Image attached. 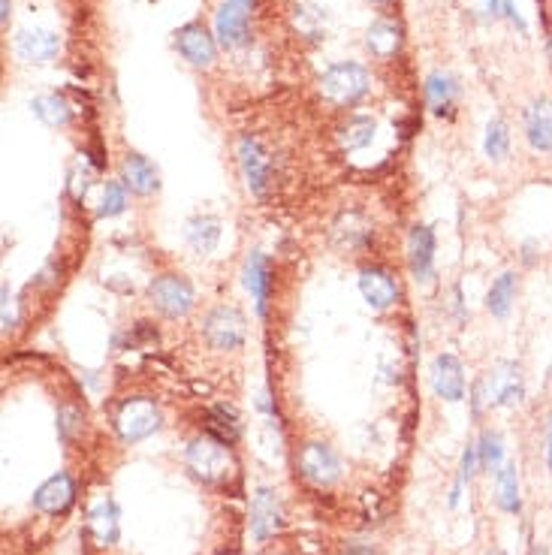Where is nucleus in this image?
Returning a JSON list of instances; mask_svg holds the SVG:
<instances>
[{
    "instance_id": "obj_1",
    "label": "nucleus",
    "mask_w": 552,
    "mask_h": 555,
    "mask_svg": "<svg viewBox=\"0 0 552 555\" xmlns=\"http://www.w3.org/2000/svg\"><path fill=\"white\" fill-rule=\"evenodd\" d=\"M525 402V372L513 359H498L474 387V408H519Z\"/></svg>"
},
{
    "instance_id": "obj_2",
    "label": "nucleus",
    "mask_w": 552,
    "mask_h": 555,
    "mask_svg": "<svg viewBox=\"0 0 552 555\" xmlns=\"http://www.w3.org/2000/svg\"><path fill=\"white\" fill-rule=\"evenodd\" d=\"M184 459H188V468L194 471V477L209 486H224L236 474V459H233L227 441H221V438H206V435L194 438Z\"/></svg>"
},
{
    "instance_id": "obj_3",
    "label": "nucleus",
    "mask_w": 552,
    "mask_h": 555,
    "mask_svg": "<svg viewBox=\"0 0 552 555\" xmlns=\"http://www.w3.org/2000/svg\"><path fill=\"white\" fill-rule=\"evenodd\" d=\"M368 88H372V76L356 61H338L320 76V94L332 106H353L368 94Z\"/></svg>"
},
{
    "instance_id": "obj_4",
    "label": "nucleus",
    "mask_w": 552,
    "mask_h": 555,
    "mask_svg": "<svg viewBox=\"0 0 552 555\" xmlns=\"http://www.w3.org/2000/svg\"><path fill=\"white\" fill-rule=\"evenodd\" d=\"M160 429V408L148 396H130L115 411V432L124 444H139Z\"/></svg>"
},
{
    "instance_id": "obj_5",
    "label": "nucleus",
    "mask_w": 552,
    "mask_h": 555,
    "mask_svg": "<svg viewBox=\"0 0 552 555\" xmlns=\"http://www.w3.org/2000/svg\"><path fill=\"white\" fill-rule=\"evenodd\" d=\"M148 299H151V305L160 314H166V317H184V314H191V308L197 302V293H194V284L184 278V275L163 272V275H157L148 284Z\"/></svg>"
},
{
    "instance_id": "obj_6",
    "label": "nucleus",
    "mask_w": 552,
    "mask_h": 555,
    "mask_svg": "<svg viewBox=\"0 0 552 555\" xmlns=\"http://www.w3.org/2000/svg\"><path fill=\"white\" fill-rule=\"evenodd\" d=\"M296 468L302 474V480H308L311 486L323 489V486H332L341 480V459L338 453L323 444V441H308L299 456H296Z\"/></svg>"
},
{
    "instance_id": "obj_7",
    "label": "nucleus",
    "mask_w": 552,
    "mask_h": 555,
    "mask_svg": "<svg viewBox=\"0 0 552 555\" xmlns=\"http://www.w3.org/2000/svg\"><path fill=\"white\" fill-rule=\"evenodd\" d=\"M245 317L239 308L221 305L215 311H209L206 323H203V335L215 350H239L245 344Z\"/></svg>"
},
{
    "instance_id": "obj_8",
    "label": "nucleus",
    "mask_w": 552,
    "mask_h": 555,
    "mask_svg": "<svg viewBox=\"0 0 552 555\" xmlns=\"http://www.w3.org/2000/svg\"><path fill=\"white\" fill-rule=\"evenodd\" d=\"M284 528V501L272 486H260L251 495V537L266 543Z\"/></svg>"
},
{
    "instance_id": "obj_9",
    "label": "nucleus",
    "mask_w": 552,
    "mask_h": 555,
    "mask_svg": "<svg viewBox=\"0 0 552 555\" xmlns=\"http://www.w3.org/2000/svg\"><path fill=\"white\" fill-rule=\"evenodd\" d=\"M239 166H242L248 191L251 194H266L269 178H272V157H269L266 145L251 133H245L239 139Z\"/></svg>"
},
{
    "instance_id": "obj_10",
    "label": "nucleus",
    "mask_w": 552,
    "mask_h": 555,
    "mask_svg": "<svg viewBox=\"0 0 552 555\" xmlns=\"http://www.w3.org/2000/svg\"><path fill=\"white\" fill-rule=\"evenodd\" d=\"M175 49L181 52V58L200 67V70H209L218 58V46H215V37L206 31V25L200 22H188L175 31Z\"/></svg>"
},
{
    "instance_id": "obj_11",
    "label": "nucleus",
    "mask_w": 552,
    "mask_h": 555,
    "mask_svg": "<svg viewBox=\"0 0 552 555\" xmlns=\"http://www.w3.org/2000/svg\"><path fill=\"white\" fill-rule=\"evenodd\" d=\"M215 34L224 49H242L251 43V16L248 7H239L233 0H224L215 13Z\"/></svg>"
},
{
    "instance_id": "obj_12",
    "label": "nucleus",
    "mask_w": 552,
    "mask_h": 555,
    "mask_svg": "<svg viewBox=\"0 0 552 555\" xmlns=\"http://www.w3.org/2000/svg\"><path fill=\"white\" fill-rule=\"evenodd\" d=\"M31 501H34V510L46 516H64L76 504V483L67 471H58L43 486H37Z\"/></svg>"
},
{
    "instance_id": "obj_13",
    "label": "nucleus",
    "mask_w": 552,
    "mask_h": 555,
    "mask_svg": "<svg viewBox=\"0 0 552 555\" xmlns=\"http://www.w3.org/2000/svg\"><path fill=\"white\" fill-rule=\"evenodd\" d=\"M432 387L438 393V399L444 402H462L468 381H465V365L459 362L456 353H441L432 362Z\"/></svg>"
},
{
    "instance_id": "obj_14",
    "label": "nucleus",
    "mask_w": 552,
    "mask_h": 555,
    "mask_svg": "<svg viewBox=\"0 0 552 555\" xmlns=\"http://www.w3.org/2000/svg\"><path fill=\"white\" fill-rule=\"evenodd\" d=\"M359 293H362L365 305L372 311H387L399 299V284H396V278L387 269L368 266V269L359 272Z\"/></svg>"
},
{
    "instance_id": "obj_15",
    "label": "nucleus",
    "mask_w": 552,
    "mask_h": 555,
    "mask_svg": "<svg viewBox=\"0 0 552 555\" xmlns=\"http://www.w3.org/2000/svg\"><path fill=\"white\" fill-rule=\"evenodd\" d=\"M522 127H525L528 148L537 154H549L552 151V100L549 97L531 100L522 115Z\"/></svg>"
},
{
    "instance_id": "obj_16",
    "label": "nucleus",
    "mask_w": 552,
    "mask_h": 555,
    "mask_svg": "<svg viewBox=\"0 0 552 555\" xmlns=\"http://www.w3.org/2000/svg\"><path fill=\"white\" fill-rule=\"evenodd\" d=\"M88 531L100 546H112L121 537V513L112 495H97L88 507Z\"/></svg>"
},
{
    "instance_id": "obj_17",
    "label": "nucleus",
    "mask_w": 552,
    "mask_h": 555,
    "mask_svg": "<svg viewBox=\"0 0 552 555\" xmlns=\"http://www.w3.org/2000/svg\"><path fill=\"white\" fill-rule=\"evenodd\" d=\"M242 281H245V290L251 293V299L257 305V314L266 317L269 296H272V263L263 251L248 254V260L242 266Z\"/></svg>"
},
{
    "instance_id": "obj_18",
    "label": "nucleus",
    "mask_w": 552,
    "mask_h": 555,
    "mask_svg": "<svg viewBox=\"0 0 552 555\" xmlns=\"http://www.w3.org/2000/svg\"><path fill=\"white\" fill-rule=\"evenodd\" d=\"M61 52V37L46 28H25L16 37V55L28 64H52Z\"/></svg>"
},
{
    "instance_id": "obj_19",
    "label": "nucleus",
    "mask_w": 552,
    "mask_h": 555,
    "mask_svg": "<svg viewBox=\"0 0 552 555\" xmlns=\"http://www.w3.org/2000/svg\"><path fill=\"white\" fill-rule=\"evenodd\" d=\"M121 181L127 184V191L139 194V197H151L160 191V172L157 166L145 157V154H136L130 151L121 163Z\"/></svg>"
},
{
    "instance_id": "obj_20",
    "label": "nucleus",
    "mask_w": 552,
    "mask_h": 555,
    "mask_svg": "<svg viewBox=\"0 0 552 555\" xmlns=\"http://www.w3.org/2000/svg\"><path fill=\"white\" fill-rule=\"evenodd\" d=\"M435 230L426 224H417L408 236V263L417 281H429L435 272Z\"/></svg>"
},
{
    "instance_id": "obj_21",
    "label": "nucleus",
    "mask_w": 552,
    "mask_h": 555,
    "mask_svg": "<svg viewBox=\"0 0 552 555\" xmlns=\"http://www.w3.org/2000/svg\"><path fill=\"white\" fill-rule=\"evenodd\" d=\"M402 40H405V31L393 19H378V22H372V28L365 31V49L372 52L378 61H390L393 55H399Z\"/></svg>"
},
{
    "instance_id": "obj_22",
    "label": "nucleus",
    "mask_w": 552,
    "mask_h": 555,
    "mask_svg": "<svg viewBox=\"0 0 552 555\" xmlns=\"http://www.w3.org/2000/svg\"><path fill=\"white\" fill-rule=\"evenodd\" d=\"M516 296H519V275L513 269L501 272L492 284H489V293H486V311L498 320L510 317L513 305H516Z\"/></svg>"
},
{
    "instance_id": "obj_23",
    "label": "nucleus",
    "mask_w": 552,
    "mask_h": 555,
    "mask_svg": "<svg viewBox=\"0 0 552 555\" xmlns=\"http://www.w3.org/2000/svg\"><path fill=\"white\" fill-rule=\"evenodd\" d=\"M495 504L510 513L519 516L522 513V489H519V468L516 462H504L495 474Z\"/></svg>"
},
{
    "instance_id": "obj_24",
    "label": "nucleus",
    "mask_w": 552,
    "mask_h": 555,
    "mask_svg": "<svg viewBox=\"0 0 552 555\" xmlns=\"http://www.w3.org/2000/svg\"><path fill=\"white\" fill-rule=\"evenodd\" d=\"M375 133H378V121L372 115H350L338 127V145L344 151H362L372 145Z\"/></svg>"
},
{
    "instance_id": "obj_25",
    "label": "nucleus",
    "mask_w": 552,
    "mask_h": 555,
    "mask_svg": "<svg viewBox=\"0 0 552 555\" xmlns=\"http://www.w3.org/2000/svg\"><path fill=\"white\" fill-rule=\"evenodd\" d=\"M426 100H429V109L435 115H447L456 106V100H459V82L450 73L435 70L426 79Z\"/></svg>"
},
{
    "instance_id": "obj_26",
    "label": "nucleus",
    "mask_w": 552,
    "mask_h": 555,
    "mask_svg": "<svg viewBox=\"0 0 552 555\" xmlns=\"http://www.w3.org/2000/svg\"><path fill=\"white\" fill-rule=\"evenodd\" d=\"M184 239L197 254H212L221 242V221L212 215H197L184 227Z\"/></svg>"
},
{
    "instance_id": "obj_27",
    "label": "nucleus",
    "mask_w": 552,
    "mask_h": 555,
    "mask_svg": "<svg viewBox=\"0 0 552 555\" xmlns=\"http://www.w3.org/2000/svg\"><path fill=\"white\" fill-rule=\"evenodd\" d=\"M477 459H480V471L486 474H498V468L507 462L504 456V438L495 429H483L477 438Z\"/></svg>"
},
{
    "instance_id": "obj_28",
    "label": "nucleus",
    "mask_w": 552,
    "mask_h": 555,
    "mask_svg": "<svg viewBox=\"0 0 552 555\" xmlns=\"http://www.w3.org/2000/svg\"><path fill=\"white\" fill-rule=\"evenodd\" d=\"M31 109H34V115L46 127H64L70 121V115H73L70 112V103L61 94H40V97H34Z\"/></svg>"
},
{
    "instance_id": "obj_29",
    "label": "nucleus",
    "mask_w": 552,
    "mask_h": 555,
    "mask_svg": "<svg viewBox=\"0 0 552 555\" xmlns=\"http://www.w3.org/2000/svg\"><path fill=\"white\" fill-rule=\"evenodd\" d=\"M483 151L492 163L507 160V154H510V127H507L504 118H489L486 133H483Z\"/></svg>"
},
{
    "instance_id": "obj_30",
    "label": "nucleus",
    "mask_w": 552,
    "mask_h": 555,
    "mask_svg": "<svg viewBox=\"0 0 552 555\" xmlns=\"http://www.w3.org/2000/svg\"><path fill=\"white\" fill-rule=\"evenodd\" d=\"M293 22H296L299 34H302V37H308V40H320V37H323V31H326V16H323L317 7H311V4L296 7Z\"/></svg>"
},
{
    "instance_id": "obj_31",
    "label": "nucleus",
    "mask_w": 552,
    "mask_h": 555,
    "mask_svg": "<svg viewBox=\"0 0 552 555\" xmlns=\"http://www.w3.org/2000/svg\"><path fill=\"white\" fill-rule=\"evenodd\" d=\"M127 209V184L124 181H106L103 200H100V218H118Z\"/></svg>"
},
{
    "instance_id": "obj_32",
    "label": "nucleus",
    "mask_w": 552,
    "mask_h": 555,
    "mask_svg": "<svg viewBox=\"0 0 552 555\" xmlns=\"http://www.w3.org/2000/svg\"><path fill=\"white\" fill-rule=\"evenodd\" d=\"M212 423H215V429L221 432V441H233V438L239 435V417H236V411L227 408V405L212 408Z\"/></svg>"
},
{
    "instance_id": "obj_33",
    "label": "nucleus",
    "mask_w": 552,
    "mask_h": 555,
    "mask_svg": "<svg viewBox=\"0 0 552 555\" xmlns=\"http://www.w3.org/2000/svg\"><path fill=\"white\" fill-rule=\"evenodd\" d=\"M58 429H61V438L64 441H70L82 426H79V414L76 411H70V408H64L61 411V417H58Z\"/></svg>"
},
{
    "instance_id": "obj_34",
    "label": "nucleus",
    "mask_w": 552,
    "mask_h": 555,
    "mask_svg": "<svg viewBox=\"0 0 552 555\" xmlns=\"http://www.w3.org/2000/svg\"><path fill=\"white\" fill-rule=\"evenodd\" d=\"M501 16H504L513 28H519V34H525V31H528V25H525V19L519 16V10H516L513 0H504V4H501Z\"/></svg>"
},
{
    "instance_id": "obj_35",
    "label": "nucleus",
    "mask_w": 552,
    "mask_h": 555,
    "mask_svg": "<svg viewBox=\"0 0 552 555\" xmlns=\"http://www.w3.org/2000/svg\"><path fill=\"white\" fill-rule=\"evenodd\" d=\"M501 4H504V0H480V13H483V19H486V22L501 19Z\"/></svg>"
},
{
    "instance_id": "obj_36",
    "label": "nucleus",
    "mask_w": 552,
    "mask_h": 555,
    "mask_svg": "<svg viewBox=\"0 0 552 555\" xmlns=\"http://www.w3.org/2000/svg\"><path fill=\"white\" fill-rule=\"evenodd\" d=\"M0 10H4V13H0V22L10 25V16H13V0H0Z\"/></svg>"
},
{
    "instance_id": "obj_37",
    "label": "nucleus",
    "mask_w": 552,
    "mask_h": 555,
    "mask_svg": "<svg viewBox=\"0 0 552 555\" xmlns=\"http://www.w3.org/2000/svg\"><path fill=\"white\" fill-rule=\"evenodd\" d=\"M546 465L552 471V432H549V441H546Z\"/></svg>"
},
{
    "instance_id": "obj_38",
    "label": "nucleus",
    "mask_w": 552,
    "mask_h": 555,
    "mask_svg": "<svg viewBox=\"0 0 552 555\" xmlns=\"http://www.w3.org/2000/svg\"><path fill=\"white\" fill-rule=\"evenodd\" d=\"M528 555H549V549H546V546H531Z\"/></svg>"
},
{
    "instance_id": "obj_39",
    "label": "nucleus",
    "mask_w": 552,
    "mask_h": 555,
    "mask_svg": "<svg viewBox=\"0 0 552 555\" xmlns=\"http://www.w3.org/2000/svg\"><path fill=\"white\" fill-rule=\"evenodd\" d=\"M347 555H368V549H359V546H353V549H350Z\"/></svg>"
},
{
    "instance_id": "obj_40",
    "label": "nucleus",
    "mask_w": 552,
    "mask_h": 555,
    "mask_svg": "<svg viewBox=\"0 0 552 555\" xmlns=\"http://www.w3.org/2000/svg\"><path fill=\"white\" fill-rule=\"evenodd\" d=\"M233 4H239V7H254V0H233Z\"/></svg>"
},
{
    "instance_id": "obj_41",
    "label": "nucleus",
    "mask_w": 552,
    "mask_h": 555,
    "mask_svg": "<svg viewBox=\"0 0 552 555\" xmlns=\"http://www.w3.org/2000/svg\"><path fill=\"white\" fill-rule=\"evenodd\" d=\"M546 55H549V61H552V34H549V40H546Z\"/></svg>"
},
{
    "instance_id": "obj_42",
    "label": "nucleus",
    "mask_w": 552,
    "mask_h": 555,
    "mask_svg": "<svg viewBox=\"0 0 552 555\" xmlns=\"http://www.w3.org/2000/svg\"><path fill=\"white\" fill-rule=\"evenodd\" d=\"M372 4H387V0H372Z\"/></svg>"
},
{
    "instance_id": "obj_43",
    "label": "nucleus",
    "mask_w": 552,
    "mask_h": 555,
    "mask_svg": "<svg viewBox=\"0 0 552 555\" xmlns=\"http://www.w3.org/2000/svg\"><path fill=\"white\" fill-rule=\"evenodd\" d=\"M549 432H552V417H549Z\"/></svg>"
}]
</instances>
